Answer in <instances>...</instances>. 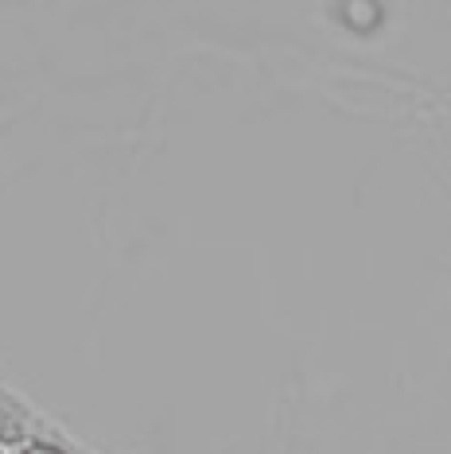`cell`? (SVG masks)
<instances>
[{
	"instance_id": "cell-1",
	"label": "cell",
	"mask_w": 451,
	"mask_h": 454,
	"mask_svg": "<svg viewBox=\"0 0 451 454\" xmlns=\"http://www.w3.org/2000/svg\"><path fill=\"white\" fill-rule=\"evenodd\" d=\"M24 454H70V450H63L59 442H28Z\"/></svg>"
},
{
	"instance_id": "cell-2",
	"label": "cell",
	"mask_w": 451,
	"mask_h": 454,
	"mask_svg": "<svg viewBox=\"0 0 451 454\" xmlns=\"http://www.w3.org/2000/svg\"><path fill=\"white\" fill-rule=\"evenodd\" d=\"M0 454H4V450H0Z\"/></svg>"
}]
</instances>
